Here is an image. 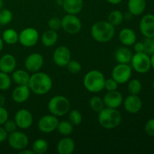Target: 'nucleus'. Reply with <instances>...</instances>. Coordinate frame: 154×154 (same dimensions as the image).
<instances>
[{
    "instance_id": "37998d69",
    "label": "nucleus",
    "mask_w": 154,
    "mask_h": 154,
    "mask_svg": "<svg viewBox=\"0 0 154 154\" xmlns=\"http://www.w3.org/2000/svg\"><path fill=\"white\" fill-rule=\"evenodd\" d=\"M134 51L135 53H143L144 52V45L143 42H138L134 44Z\"/></svg>"
},
{
    "instance_id": "412c9836",
    "label": "nucleus",
    "mask_w": 154,
    "mask_h": 154,
    "mask_svg": "<svg viewBox=\"0 0 154 154\" xmlns=\"http://www.w3.org/2000/svg\"><path fill=\"white\" fill-rule=\"evenodd\" d=\"M75 149V141L69 137H64L60 139L57 146V152L60 154H72Z\"/></svg>"
},
{
    "instance_id": "603ef678",
    "label": "nucleus",
    "mask_w": 154,
    "mask_h": 154,
    "mask_svg": "<svg viewBox=\"0 0 154 154\" xmlns=\"http://www.w3.org/2000/svg\"><path fill=\"white\" fill-rule=\"evenodd\" d=\"M3 6V0H0V10L2 9Z\"/></svg>"
},
{
    "instance_id": "de8ad7c7",
    "label": "nucleus",
    "mask_w": 154,
    "mask_h": 154,
    "mask_svg": "<svg viewBox=\"0 0 154 154\" xmlns=\"http://www.w3.org/2000/svg\"><path fill=\"white\" fill-rule=\"evenodd\" d=\"M5 104V97L3 95L0 94V106H4Z\"/></svg>"
},
{
    "instance_id": "8fccbe9b",
    "label": "nucleus",
    "mask_w": 154,
    "mask_h": 154,
    "mask_svg": "<svg viewBox=\"0 0 154 154\" xmlns=\"http://www.w3.org/2000/svg\"><path fill=\"white\" fill-rule=\"evenodd\" d=\"M150 64H151V68L154 69V54H151L150 57Z\"/></svg>"
},
{
    "instance_id": "f257e3e1",
    "label": "nucleus",
    "mask_w": 154,
    "mask_h": 154,
    "mask_svg": "<svg viewBox=\"0 0 154 154\" xmlns=\"http://www.w3.org/2000/svg\"><path fill=\"white\" fill-rule=\"evenodd\" d=\"M28 86L31 92L35 94L43 96L49 93L52 89V78L45 72L39 71L30 75Z\"/></svg>"
},
{
    "instance_id": "473e14b6",
    "label": "nucleus",
    "mask_w": 154,
    "mask_h": 154,
    "mask_svg": "<svg viewBox=\"0 0 154 154\" xmlns=\"http://www.w3.org/2000/svg\"><path fill=\"white\" fill-rule=\"evenodd\" d=\"M83 117L81 113L78 110H72L69 112V121L73 126H79L82 123Z\"/></svg>"
},
{
    "instance_id": "dca6fc26",
    "label": "nucleus",
    "mask_w": 154,
    "mask_h": 154,
    "mask_svg": "<svg viewBox=\"0 0 154 154\" xmlns=\"http://www.w3.org/2000/svg\"><path fill=\"white\" fill-rule=\"evenodd\" d=\"M123 103L124 109L132 114L138 113L142 108V101L138 95L130 94L125 99Z\"/></svg>"
},
{
    "instance_id": "c85d7f7f",
    "label": "nucleus",
    "mask_w": 154,
    "mask_h": 154,
    "mask_svg": "<svg viewBox=\"0 0 154 154\" xmlns=\"http://www.w3.org/2000/svg\"><path fill=\"white\" fill-rule=\"evenodd\" d=\"M73 125L67 120H63L59 122L57 130L60 134L64 136H69L73 132Z\"/></svg>"
},
{
    "instance_id": "423d86ee",
    "label": "nucleus",
    "mask_w": 154,
    "mask_h": 154,
    "mask_svg": "<svg viewBox=\"0 0 154 154\" xmlns=\"http://www.w3.org/2000/svg\"><path fill=\"white\" fill-rule=\"evenodd\" d=\"M130 63L132 69L139 74L147 73L151 68L150 57L145 52L135 53Z\"/></svg>"
},
{
    "instance_id": "c03bdc74",
    "label": "nucleus",
    "mask_w": 154,
    "mask_h": 154,
    "mask_svg": "<svg viewBox=\"0 0 154 154\" xmlns=\"http://www.w3.org/2000/svg\"><path fill=\"white\" fill-rule=\"evenodd\" d=\"M8 136V133L5 131L4 127L0 126V144L6 141Z\"/></svg>"
},
{
    "instance_id": "393cba45",
    "label": "nucleus",
    "mask_w": 154,
    "mask_h": 154,
    "mask_svg": "<svg viewBox=\"0 0 154 154\" xmlns=\"http://www.w3.org/2000/svg\"><path fill=\"white\" fill-rule=\"evenodd\" d=\"M30 75L28 72L22 69H15L12 72L11 80L17 85H28Z\"/></svg>"
},
{
    "instance_id": "58836bf2",
    "label": "nucleus",
    "mask_w": 154,
    "mask_h": 154,
    "mask_svg": "<svg viewBox=\"0 0 154 154\" xmlns=\"http://www.w3.org/2000/svg\"><path fill=\"white\" fill-rule=\"evenodd\" d=\"M119 84L113 78H108V79H105V87L104 89L107 90V91H114V90H117L118 89Z\"/></svg>"
},
{
    "instance_id": "e433bc0d",
    "label": "nucleus",
    "mask_w": 154,
    "mask_h": 154,
    "mask_svg": "<svg viewBox=\"0 0 154 154\" xmlns=\"http://www.w3.org/2000/svg\"><path fill=\"white\" fill-rule=\"evenodd\" d=\"M144 45V52L148 55L154 54V38H145L143 42Z\"/></svg>"
},
{
    "instance_id": "bb28decb",
    "label": "nucleus",
    "mask_w": 154,
    "mask_h": 154,
    "mask_svg": "<svg viewBox=\"0 0 154 154\" xmlns=\"http://www.w3.org/2000/svg\"><path fill=\"white\" fill-rule=\"evenodd\" d=\"M2 38L8 45H15L19 41V33L14 29H7L3 32Z\"/></svg>"
},
{
    "instance_id": "f704fd0d",
    "label": "nucleus",
    "mask_w": 154,
    "mask_h": 154,
    "mask_svg": "<svg viewBox=\"0 0 154 154\" xmlns=\"http://www.w3.org/2000/svg\"><path fill=\"white\" fill-rule=\"evenodd\" d=\"M13 19L12 12L8 9L0 11V26H5L10 23Z\"/></svg>"
},
{
    "instance_id": "9b49d317",
    "label": "nucleus",
    "mask_w": 154,
    "mask_h": 154,
    "mask_svg": "<svg viewBox=\"0 0 154 154\" xmlns=\"http://www.w3.org/2000/svg\"><path fill=\"white\" fill-rule=\"evenodd\" d=\"M59 119L53 114H46L39 119L38 122V128L42 132L49 134L57 130L59 124Z\"/></svg>"
},
{
    "instance_id": "a19ab883",
    "label": "nucleus",
    "mask_w": 154,
    "mask_h": 154,
    "mask_svg": "<svg viewBox=\"0 0 154 154\" xmlns=\"http://www.w3.org/2000/svg\"><path fill=\"white\" fill-rule=\"evenodd\" d=\"M144 130L149 136L154 137V118L150 119L146 123Z\"/></svg>"
},
{
    "instance_id": "864d4df0",
    "label": "nucleus",
    "mask_w": 154,
    "mask_h": 154,
    "mask_svg": "<svg viewBox=\"0 0 154 154\" xmlns=\"http://www.w3.org/2000/svg\"><path fill=\"white\" fill-rule=\"evenodd\" d=\"M152 87H153V89L154 90V81H153V83H152Z\"/></svg>"
},
{
    "instance_id": "a211bd4d",
    "label": "nucleus",
    "mask_w": 154,
    "mask_h": 154,
    "mask_svg": "<svg viewBox=\"0 0 154 154\" xmlns=\"http://www.w3.org/2000/svg\"><path fill=\"white\" fill-rule=\"evenodd\" d=\"M31 93L28 85H17L12 91L11 97L17 103H23L29 99Z\"/></svg>"
},
{
    "instance_id": "c9c22d12",
    "label": "nucleus",
    "mask_w": 154,
    "mask_h": 154,
    "mask_svg": "<svg viewBox=\"0 0 154 154\" xmlns=\"http://www.w3.org/2000/svg\"><path fill=\"white\" fill-rule=\"evenodd\" d=\"M66 67H67L68 71L72 74L79 73L81 71V69H82V66H81V63L79 62L72 60L69 62Z\"/></svg>"
},
{
    "instance_id": "4be33fe9",
    "label": "nucleus",
    "mask_w": 154,
    "mask_h": 154,
    "mask_svg": "<svg viewBox=\"0 0 154 154\" xmlns=\"http://www.w3.org/2000/svg\"><path fill=\"white\" fill-rule=\"evenodd\" d=\"M119 39L125 46H131L136 42L137 36L134 30L129 28H124L119 33Z\"/></svg>"
},
{
    "instance_id": "20e7f679",
    "label": "nucleus",
    "mask_w": 154,
    "mask_h": 154,
    "mask_svg": "<svg viewBox=\"0 0 154 154\" xmlns=\"http://www.w3.org/2000/svg\"><path fill=\"white\" fill-rule=\"evenodd\" d=\"M105 78L99 70H90L84 75L83 84L87 91L97 93L104 90Z\"/></svg>"
},
{
    "instance_id": "9d476101",
    "label": "nucleus",
    "mask_w": 154,
    "mask_h": 154,
    "mask_svg": "<svg viewBox=\"0 0 154 154\" xmlns=\"http://www.w3.org/2000/svg\"><path fill=\"white\" fill-rule=\"evenodd\" d=\"M39 40V33L32 27L23 29L19 33L18 42L25 48H32L38 43Z\"/></svg>"
},
{
    "instance_id": "cd10ccee",
    "label": "nucleus",
    "mask_w": 154,
    "mask_h": 154,
    "mask_svg": "<svg viewBox=\"0 0 154 154\" xmlns=\"http://www.w3.org/2000/svg\"><path fill=\"white\" fill-rule=\"evenodd\" d=\"M48 149V141L43 138H38L32 145V150L34 151L35 153L37 154H44L46 153Z\"/></svg>"
},
{
    "instance_id": "2eb2a0df",
    "label": "nucleus",
    "mask_w": 154,
    "mask_h": 154,
    "mask_svg": "<svg viewBox=\"0 0 154 154\" xmlns=\"http://www.w3.org/2000/svg\"><path fill=\"white\" fill-rule=\"evenodd\" d=\"M139 29L145 38H154V15H144L140 21Z\"/></svg>"
},
{
    "instance_id": "f8f14e48",
    "label": "nucleus",
    "mask_w": 154,
    "mask_h": 154,
    "mask_svg": "<svg viewBox=\"0 0 154 154\" xmlns=\"http://www.w3.org/2000/svg\"><path fill=\"white\" fill-rule=\"evenodd\" d=\"M14 120L18 128L21 129H26L31 127L32 125L33 116L29 110L22 108L17 111Z\"/></svg>"
},
{
    "instance_id": "7ed1b4c3",
    "label": "nucleus",
    "mask_w": 154,
    "mask_h": 154,
    "mask_svg": "<svg viewBox=\"0 0 154 154\" xmlns=\"http://www.w3.org/2000/svg\"><path fill=\"white\" fill-rule=\"evenodd\" d=\"M98 114V122L104 129H114L121 123L122 115L116 108L105 107Z\"/></svg>"
},
{
    "instance_id": "79ce46f5",
    "label": "nucleus",
    "mask_w": 154,
    "mask_h": 154,
    "mask_svg": "<svg viewBox=\"0 0 154 154\" xmlns=\"http://www.w3.org/2000/svg\"><path fill=\"white\" fill-rule=\"evenodd\" d=\"M8 120V112L4 108V106H0V126H2Z\"/></svg>"
},
{
    "instance_id": "72a5a7b5",
    "label": "nucleus",
    "mask_w": 154,
    "mask_h": 154,
    "mask_svg": "<svg viewBox=\"0 0 154 154\" xmlns=\"http://www.w3.org/2000/svg\"><path fill=\"white\" fill-rule=\"evenodd\" d=\"M11 86V78L8 74L0 72V90H8Z\"/></svg>"
},
{
    "instance_id": "1a4fd4ad",
    "label": "nucleus",
    "mask_w": 154,
    "mask_h": 154,
    "mask_svg": "<svg viewBox=\"0 0 154 154\" xmlns=\"http://www.w3.org/2000/svg\"><path fill=\"white\" fill-rule=\"evenodd\" d=\"M132 74V69L129 64L118 63L113 69L111 76L119 84H123L130 80Z\"/></svg>"
},
{
    "instance_id": "b1692460",
    "label": "nucleus",
    "mask_w": 154,
    "mask_h": 154,
    "mask_svg": "<svg viewBox=\"0 0 154 154\" xmlns=\"http://www.w3.org/2000/svg\"><path fill=\"white\" fill-rule=\"evenodd\" d=\"M132 51L126 47L119 48L115 52V60L118 63L129 64L132 58Z\"/></svg>"
},
{
    "instance_id": "09e8293b",
    "label": "nucleus",
    "mask_w": 154,
    "mask_h": 154,
    "mask_svg": "<svg viewBox=\"0 0 154 154\" xmlns=\"http://www.w3.org/2000/svg\"><path fill=\"white\" fill-rule=\"evenodd\" d=\"M123 0H107L108 2H109L110 4H112V5H118L120 4Z\"/></svg>"
},
{
    "instance_id": "f03ea898",
    "label": "nucleus",
    "mask_w": 154,
    "mask_h": 154,
    "mask_svg": "<svg viewBox=\"0 0 154 154\" xmlns=\"http://www.w3.org/2000/svg\"><path fill=\"white\" fill-rule=\"evenodd\" d=\"M91 35L96 42L107 43L111 41L115 35V28L108 21L96 22L91 27Z\"/></svg>"
},
{
    "instance_id": "ea45409f",
    "label": "nucleus",
    "mask_w": 154,
    "mask_h": 154,
    "mask_svg": "<svg viewBox=\"0 0 154 154\" xmlns=\"http://www.w3.org/2000/svg\"><path fill=\"white\" fill-rule=\"evenodd\" d=\"M2 126L3 127H4V129H5L6 132H7L8 134L17 131V129L18 128L14 120H8L7 121L2 125Z\"/></svg>"
},
{
    "instance_id": "a18cd8bd",
    "label": "nucleus",
    "mask_w": 154,
    "mask_h": 154,
    "mask_svg": "<svg viewBox=\"0 0 154 154\" xmlns=\"http://www.w3.org/2000/svg\"><path fill=\"white\" fill-rule=\"evenodd\" d=\"M132 16H133V15H132L129 11L126 12L125 14H123V18H124L125 20H126V21L130 20L132 19Z\"/></svg>"
},
{
    "instance_id": "a878e982",
    "label": "nucleus",
    "mask_w": 154,
    "mask_h": 154,
    "mask_svg": "<svg viewBox=\"0 0 154 154\" xmlns=\"http://www.w3.org/2000/svg\"><path fill=\"white\" fill-rule=\"evenodd\" d=\"M58 40V34L57 31L52 29H48L42 34V43L47 48H51L54 46Z\"/></svg>"
},
{
    "instance_id": "c756f323",
    "label": "nucleus",
    "mask_w": 154,
    "mask_h": 154,
    "mask_svg": "<svg viewBox=\"0 0 154 154\" xmlns=\"http://www.w3.org/2000/svg\"><path fill=\"white\" fill-rule=\"evenodd\" d=\"M89 105H90V108L96 113L100 112L105 107L103 99L97 96H94L90 98V101H89Z\"/></svg>"
},
{
    "instance_id": "f3484780",
    "label": "nucleus",
    "mask_w": 154,
    "mask_h": 154,
    "mask_svg": "<svg viewBox=\"0 0 154 154\" xmlns=\"http://www.w3.org/2000/svg\"><path fill=\"white\" fill-rule=\"evenodd\" d=\"M103 101L105 107L117 109L123 104V97L121 93L117 90L108 91V93L104 96Z\"/></svg>"
},
{
    "instance_id": "6ab92c4d",
    "label": "nucleus",
    "mask_w": 154,
    "mask_h": 154,
    "mask_svg": "<svg viewBox=\"0 0 154 154\" xmlns=\"http://www.w3.org/2000/svg\"><path fill=\"white\" fill-rule=\"evenodd\" d=\"M16 66L17 60L11 54H4L0 58V72L7 74L12 73L16 69Z\"/></svg>"
},
{
    "instance_id": "ddd939ff",
    "label": "nucleus",
    "mask_w": 154,
    "mask_h": 154,
    "mask_svg": "<svg viewBox=\"0 0 154 154\" xmlns=\"http://www.w3.org/2000/svg\"><path fill=\"white\" fill-rule=\"evenodd\" d=\"M72 58L71 51L67 47L59 46L53 54L54 63L60 67H66Z\"/></svg>"
},
{
    "instance_id": "0eeeda50",
    "label": "nucleus",
    "mask_w": 154,
    "mask_h": 154,
    "mask_svg": "<svg viewBox=\"0 0 154 154\" xmlns=\"http://www.w3.org/2000/svg\"><path fill=\"white\" fill-rule=\"evenodd\" d=\"M61 28L69 34L75 35L82 28V23L77 15L67 14L61 19Z\"/></svg>"
},
{
    "instance_id": "39448f33",
    "label": "nucleus",
    "mask_w": 154,
    "mask_h": 154,
    "mask_svg": "<svg viewBox=\"0 0 154 154\" xmlns=\"http://www.w3.org/2000/svg\"><path fill=\"white\" fill-rule=\"evenodd\" d=\"M48 108L50 114L57 117H63L70 111V101L61 95L54 96L48 102Z\"/></svg>"
},
{
    "instance_id": "3c124183",
    "label": "nucleus",
    "mask_w": 154,
    "mask_h": 154,
    "mask_svg": "<svg viewBox=\"0 0 154 154\" xmlns=\"http://www.w3.org/2000/svg\"><path fill=\"white\" fill-rule=\"evenodd\" d=\"M4 43L5 42H3L2 38H0V52L2 51L3 48H4Z\"/></svg>"
},
{
    "instance_id": "2f4dec72",
    "label": "nucleus",
    "mask_w": 154,
    "mask_h": 154,
    "mask_svg": "<svg viewBox=\"0 0 154 154\" xmlns=\"http://www.w3.org/2000/svg\"><path fill=\"white\" fill-rule=\"evenodd\" d=\"M128 91L132 95H138L142 90V84L138 79L129 80L128 81Z\"/></svg>"
},
{
    "instance_id": "5701e85b",
    "label": "nucleus",
    "mask_w": 154,
    "mask_h": 154,
    "mask_svg": "<svg viewBox=\"0 0 154 154\" xmlns=\"http://www.w3.org/2000/svg\"><path fill=\"white\" fill-rule=\"evenodd\" d=\"M146 8L145 0H129L128 10L133 16H138L144 13Z\"/></svg>"
},
{
    "instance_id": "7c9ffc66",
    "label": "nucleus",
    "mask_w": 154,
    "mask_h": 154,
    "mask_svg": "<svg viewBox=\"0 0 154 154\" xmlns=\"http://www.w3.org/2000/svg\"><path fill=\"white\" fill-rule=\"evenodd\" d=\"M124 20L123 18V14L120 11L114 10L112 11L111 13L108 14V21L111 24H112L114 26H119L123 23Z\"/></svg>"
},
{
    "instance_id": "4c0bfd02",
    "label": "nucleus",
    "mask_w": 154,
    "mask_h": 154,
    "mask_svg": "<svg viewBox=\"0 0 154 154\" xmlns=\"http://www.w3.org/2000/svg\"><path fill=\"white\" fill-rule=\"evenodd\" d=\"M48 25L50 29L57 31L61 28V19L57 17H54L48 20Z\"/></svg>"
},
{
    "instance_id": "aec40b11",
    "label": "nucleus",
    "mask_w": 154,
    "mask_h": 154,
    "mask_svg": "<svg viewBox=\"0 0 154 154\" xmlns=\"http://www.w3.org/2000/svg\"><path fill=\"white\" fill-rule=\"evenodd\" d=\"M62 6L67 14L77 15L82 11L83 7H84V1L83 0H63Z\"/></svg>"
},
{
    "instance_id": "6e6552de",
    "label": "nucleus",
    "mask_w": 154,
    "mask_h": 154,
    "mask_svg": "<svg viewBox=\"0 0 154 154\" xmlns=\"http://www.w3.org/2000/svg\"><path fill=\"white\" fill-rule=\"evenodd\" d=\"M8 143L9 146L14 150L20 151L26 148L29 145V138L24 132L20 131H15L8 134Z\"/></svg>"
},
{
    "instance_id": "4468645a",
    "label": "nucleus",
    "mask_w": 154,
    "mask_h": 154,
    "mask_svg": "<svg viewBox=\"0 0 154 154\" xmlns=\"http://www.w3.org/2000/svg\"><path fill=\"white\" fill-rule=\"evenodd\" d=\"M44 65V57L39 53H33L26 58L24 66L27 72L35 73L39 72Z\"/></svg>"
},
{
    "instance_id": "49530a36",
    "label": "nucleus",
    "mask_w": 154,
    "mask_h": 154,
    "mask_svg": "<svg viewBox=\"0 0 154 154\" xmlns=\"http://www.w3.org/2000/svg\"><path fill=\"white\" fill-rule=\"evenodd\" d=\"M19 153L20 154H34L35 153L32 150H29V149H27L26 147V148L19 151Z\"/></svg>"
}]
</instances>
